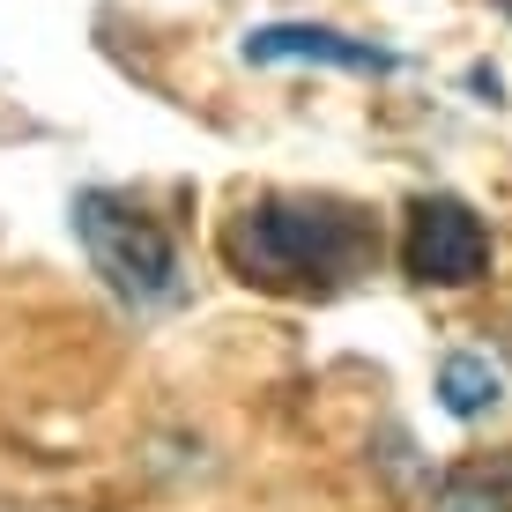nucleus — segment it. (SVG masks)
Wrapping results in <instances>:
<instances>
[{
    "instance_id": "nucleus-1",
    "label": "nucleus",
    "mask_w": 512,
    "mask_h": 512,
    "mask_svg": "<svg viewBox=\"0 0 512 512\" xmlns=\"http://www.w3.org/2000/svg\"><path fill=\"white\" fill-rule=\"evenodd\" d=\"M379 260V216L334 193H260L223 223V268L268 297H334Z\"/></svg>"
},
{
    "instance_id": "nucleus-2",
    "label": "nucleus",
    "mask_w": 512,
    "mask_h": 512,
    "mask_svg": "<svg viewBox=\"0 0 512 512\" xmlns=\"http://www.w3.org/2000/svg\"><path fill=\"white\" fill-rule=\"evenodd\" d=\"M75 238L90 253V268L104 275V290L134 312H156V305H179L186 290V260H179V238L149 216L127 193H82L75 201Z\"/></svg>"
},
{
    "instance_id": "nucleus-3",
    "label": "nucleus",
    "mask_w": 512,
    "mask_h": 512,
    "mask_svg": "<svg viewBox=\"0 0 512 512\" xmlns=\"http://www.w3.org/2000/svg\"><path fill=\"white\" fill-rule=\"evenodd\" d=\"M498 245H490V223L475 216L461 193H416L409 216H401V275L423 282V290H468V282L490 275Z\"/></svg>"
},
{
    "instance_id": "nucleus-4",
    "label": "nucleus",
    "mask_w": 512,
    "mask_h": 512,
    "mask_svg": "<svg viewBox=\"0 0 512 512\" xmlns=\"http://www.w3.org/2000/svg\"><path fill=\"white\" fill-rule=\"evenodd\" d=\"M238 52L253 67H342V75H394L401 67L394 45L349 38V30H327V23H260L245 30Z\"/></svg>"
},
{
    "instance_id": "nucleus-5",
    "label": "nucleus",
    "mask_w": 512,
    "mask_h": 512,
    "mask_svg": "<svg viewBox=\"0 0 512 512\" xmlns=\"http://www.w3.org/2000/svg\"><path fill=\"white\" fill-rule=\"evenodd\" d=\"M431 512H512V446L498 453H468L461 468H446Z\"/></svg>"
},
{
    "instance_id": "nucleus-6",
    "label": "nucleus",
    "mask_w": 512,
    "mask_h": 512,
    "mask_svg": "<svg viewBox=\"0 0 512 512\" xmlns=\"http://www.w3.org/2000/svg\"><path fill=\"white\" fill-rule=\"evenodd\" d=\"M505 401V379H498V364L483 357V349H453L446 364H438V409L446 416H461V423H475V416H490Z\"/></svg>"
},
{
    "instance_id": "nucleus-7",
    "label": "nucleus",
    "mask_w": 512,
    "mask_h": 512,
    "mask_svg": "<svg viewBox=\"0 0 512 512\" xmlns=\"http://www.w3.org/2000/svg\"><path fill=\"white\" fill-rule=\"evenodd\" d=\"M505 15H512V0H505Z\"/></svg>"
}]
</instances>
